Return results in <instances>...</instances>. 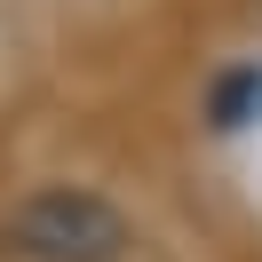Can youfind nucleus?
Wrapping results in <instances>:
<instances>
[{
	"instance_id": "f257e3e1",
	"label": "nucleus",
	"mask_w": 262,
	"mask_h": 262,
	"mask_svg": "<svg viewBox=\"0 0 262 262\" xmlns=\"http://www.w3.org/2000/svg\"><path fill=\"white\" fill-rule=\"evenodd\" d=\"M16 246L32 262H112L127 246V223L88 191H48L16 214Z\"/></svg>"
},
{
	"instance_id": "f03ea898",
	"label": "nucleus",
	"mask_w": 262,
	"mask_h": 262,
	"mask_svg": "<svg viewBox=\"0 0 262 262\" xmlns=\"http://www.w3.org/2000/svg\"><path fill=\"white\" fill-rule=\"evenodd\" d=\"M254 103H262V72H230V80H214V127H246Z\"/></svg>"
}]
</instances>
